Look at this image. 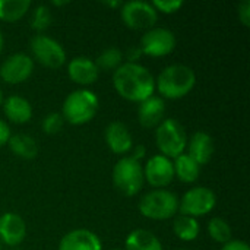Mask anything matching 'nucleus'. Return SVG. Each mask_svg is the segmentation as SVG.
<instances>
[{"instance_id":"obj_1","label":"nucleus","mask_w":250,"mask_h":250,"mask_svg":"<svg viewBox=\"0 0 250 250\" xmlns=\"http://www.w3.org/2000/svg\"><path fill=\"white\" fill-rule=\"evenodd\" d=\"M113 85L127 101L142 103L155 94V78L139 63H122L113 72Z\"/></svg>"},{"instance_id":"obj_2","label":"nucleus","mask_w":250,"mask_h":250,"mask_svg":"<svg viewBox=\"0 0 250 250\" xmlns=\"http://www.w3.org/2000/svg\"><path fill=\"white\" fill-rule=\"evenodd\" d=\"M196 85V73L188 64H170L164 67L157 81L155 89L163 98L179 100L186 97Z\"/></svg>"},{"instance_id":"obj_3","label":"nucleus","mask_w":250,"mask_h":250,"mask_svg":"<svg viewBox=\"0 0 250 250\" xmlns=\"http://www.w3.org/2000/svg\"><path fill=\"white\" fill-rule=\"evenodd\" d=\"M100 101L94 91L91 89H76L70 92L62 107V116L70 125L79 126L91 122L98 113Z\"/></svg>"},{"instance_id":"obj_4","label":"nucleus","mask_w":250,"mask_h":250,"mask_svg":"<svg viewBox=\"0 0 250 250\" xmlns=\"http://www.w3.org/2000/svg\"><path fill=\"white\" fill-rule=\"evenodd\" d=\"M138 208L145 218L164 221L179 212V198L167 189H154L141 198Z\"/></svg>"},{"instance_id":"obj_5","label":"nucleus","mask_w":250,"mask_h":250,"mask_svg":"<svg viewBox=\"0 0 250 250\" xmlns=\"http://www.w3.org/2000/svg\"><path fill=\"white\" fill-rule=\"evenodd\" d=\"M188 135L183 125L173 119H164L161 125L155 129V144L161 155L167 158H177L185 154L188 145Z\"/></svg>"},{"instance_id":"obj_6","label":"nucleus","mask_w":250,"mask_h":250,"mask_svg":"<svg viewBox=\"0 0 250 250\" xmlns=\"http://www.w3.org/2000/svg\"><path fill=\"white\" fill-rule=\"evenodd\" d=\"M113 183L123 196L138 195L145 183L142 163L132 157L120 158L113 168Z\"/></svg>"},{"instance_id":"obj_7","label":"nucleus","mask_w":250,"mask_h":250,"mask_svg":"<svg viewBox=\"0 0 250 250\" xmlns=\"http://www.w3.org/2000/svg\"><path fill=\"white\" fill-rule=\"evenodd\" d=\"M215 205H217L215 192L205 186L192 188L182 196V199H179L180 214L193 218L209 214L215 208Z\"/></svg>"},{"instance_id":"obj_8","label":"nucleus","mask_w":250,"mask_h":250,"mask_svg":"<svg viewBox=\"0 0 250 250\" xmlns=\"http://www.w3.org/2000/svg\"><path fill=\"white\" fill-rule=\"evenodd\" d=\"M29 47L37 62L48 69H59L66 63V51L63 45L45 34L34 35Z\"/></svg>"},{"instance_id":"obj_9","label":"nucleus","mask_w":250,"mask_h":250,"mask_svg":"<svg viewBox=\"0 0 250 250\" xmlns=\"http://www.w3.org/2000/svg\"><path fill=\"white\" fill-rule=\"evenodd\" d=\"M120 18L130 29H151L158 21V12L152 3L142 0L126 1L120 6Z\"/></svg>"},{"instance_id":"obj_10","label":"nucleus","mask_w":250,"mask_h":250,"mask_svg":"<svg viewBox=\"0 0 250 250\" xmlns=\"http://www.w3.org/2000/svg\"><path fill=\"white\" fill-rule=\"evenodd\" d=\"M177 40L173 31L161 26H154L148 31L141 38L139 48L142 54L151 56V57H164L173 53L176 48Z\"/></svg>"},{"instance_id":"obj_11","label":"nucleus","mask_w":250,"mask_h":250,"mask_svg":"<svg viewBox=\"0 0 250 250\" xmlns=\"http://www.w3.org/2000/svg\"><path fill=\"white\" fill-rule=\"evenodd\" d=\"M34 72V60L26 53H15L0 64V78L6 83L16 85L25 82Z\"/></svg>"},{"instance_id":"obj_12","label":"nucleus","mask_w":250,"mask_h":250,"mask_svg":"<svg viewBox=\"0 0 250 250\" xmlns=\"http://www.w3.org/2000/svg\"><path fill=\"white\" fill-rule=\"evenodd\" d=\"M144 177L155 189L168 186L174 179L173 161L161 154L151 157L144 167Z\"/></svg>"},{"instance_id":"obj_13","label":"nucleus","mask_w":250,"mask_h":250,"mask_svg":"<svg viewBox=\"0 0 250 250\" xmlns=\"http://www.w3.org/2000/svg\"><path fill=\"white\" fill-rule=\"evenodd\" d=\"M26 237V224L23 218L15 212H4L0 217V243L16 248Z\"/></svg>"},{"instance_id":"obj_14","label":"nucleus","mask_w":250,"mask_h":250,"mask_svg":"<svg viewBox=\"0 0 250 250\" xmlns=\"http://www.w3.org/2000/svg\"><path fill=\"white\" fill-rule=\"evenodd\" d=\"M104 139L110 151L116 155H126L135 146L130 130L122 122H111L110 125H107Z\"/></svg>"},{"instance_id":"obj_15","label":"nucleus","mask_w":250,"mask_h":250,"mask_svg":"<svg viewBox=\"0 0 250 250\" xmlns=\"http://www.w3.org/2000/svg\"><path fill=\"white\" fill-rule=\"evenodd\" d=\"M188 155L201 167L208 164L215 152V144L209 133L207 132H195L190 139H188Z\"/></svg>"},{"instance_id":"obj_16","label":"nucleus","mask_w":250,"mask_h":250,"mask_svg":"<svg viewBox=\"0 0 250 250\" xmlns=\"http://www.w3.org/2000/svg\"><path fill=\"white\" fill-rule=\"evenodd\" d=\"M138 119L142 127L157 129L166 119V103L161 97L152 95L145 101L139 103Z\"/></svg>"},{"instance_id":"obj_17","label":"nucleus","mask_w":250,"mask_h":250,"mask_svg":"<svg viewBox=\"0 0 250 250\" xmlns=\"http://www.w3.org/2000/svg\"><path fill=\"white\" fill-rule=\"evenodd\" d=\"M59 250H103V245L94 231L76 229L62 237Z\"/></svg>"},{"instance_id":"obj_18","label":"nucleus","mask_w":250,"mask_h":250,"mask_svg":"<svg viewBox=\"0 0 250 250\" xmlns=\"http://www.w3.org/2000/svg\"><path fill=\"white\" fill-rule=\"evenodd\" d=\"M67 75L75 83L88 86V85H92L97 82V79L100 76V69L97 67L95 62L92 59L79 56V57H73L69 62Z\"/></svg>"},{"instance_id":"obj_19","label":"nucleus","mask_w":250,"mask_h":250,"mask_svg":"<svg viewBox=\"0 0 250 250\" xmlns=\"http://www.w3.org/2000/svg\"><path fill=\"white\" fill-rule=\"evenodd\" d=\"M4 116L16 125L28 123L32 117V105L31 103L21 95H10L3 101Z\"/></svg>"},{"instance_id":"obj_20","label":"nucleus","mask_w":250,"mask_h":250,"mask_svg":"<svg viewBox=\"0 0 250 250\" xmlns=\"http://www.w3.org/2000/svg\"><path fill=\"white\" fill-rule=\"evenodd\" d=\"M125 246L126 250H163L160 239L145 229H136L130 231L126 237Z\"/></svg>"},{"instance_id":"obj_21","label":"nucleus","mask_w":250,"mask_h":250,"mask_svg":"<svg viewBox=\"0 0 250 250\" xmlns=\"http://www.w3.org/2000/svg\"><path fill=\"white\" fill-rule=\"evenodd\" d=\"M7 145L16 157L23 158V160H32L38 154L37 141L31 135H26V133L10 135Z\"/></svg>"},{"instance_id":"obj_22","label":"nucleus","mask_w":250,"mask_h":250,"mask_svg":"<svg viewBox=\"0 0 250 250\" xmlns=\"http://www.w3.org/2000/svg\"><path fill=\"white\" fill-rule=\"evenodd\" d=\"M173 167H174V177H177L183 183L196 182L201 173V167L188 154H182L177 158H174Z\"/></svg>"},{"instance_id":"obj_23","label":"nucleus","mask_w":250,"mask_h":250,"mask_svg":"<svg viewBox=\"0 0 250 250\" xmlns=\"http://www.w3.org/2000/svg\"><path fill=\"white\" fill-rule=\"evenodd\" d=\"M173 231L177 239H180L183 242H192V240L198 239L201 226L196 218L180 214L173 223Z\"/></svg>"},{"instance_id":"obj_24","label":"nucleus","mask_w":250,"mask_h":250,"mask_svg":"<svg viewBox=\"0 0 250 250\" xmlns=\"http://www.w3.org/2000/svg\"><path fill=\"white\" fill-rule=\"evenodd\" d=\"M29 7V0H0V21L16 22L28 13Z\"/></svg>"},{"instance_id":"obj_25","label":"nucleus","mask_w":250,"mask_h":250,"mask_svg":"<svg viewBox=\"0 0 250 250\" xmlns=\"http://www.w3.org/2000/svg\"><path fill=\"white\" fill-rule=\"evenodd\" d=\"M123 59H125V53L117 48V47H107L105 50H103L97 59L94 60L97 67L100 70H105V72H114L122 63H123Z\"/></svg>"},{"instance_id":"obj_26","label":"nucleus","mask_w":250,"mask_h":250,"mask_svg":"<svg viewBox=\"0 0 250 250\" xmlns=\"http://www.w3.org/2000/svg\"><path fill=\"white\" fill-rule=\"evenodd\" d=\"M208 234L214 242L226 245L227 242L231 240L233 231H231L230 224L224 218L215 217V218L209 220V223H208Z\"/></svg>"},{"instance_id":"obj_27","label":"nucleus","mask_w":250,"mask_h":250,"mask_svg":"<svg viewBox=\"0 0 250 250\" xmlns=\"http://www.w3.org/2000/svg\"><path fill=\"white\" fill-rule=\"evenodd\" d=\"M51 22H53V15L48 6L40 4L34 9L31 15V28L37 34H42L51 25Z\"/></svg>"},{"instance_id":"obj_28","label":"nucleus","mask_w":250,"mask_h":250,"mask_svg":"<svg viewBox=\"0 0 250 250\" xmlns=\"http://www.w3.org/2000/svg\"><path fill=\"white\" fill-rule=\"evenodd\" d=\"M64 119L60 113H48L41 122V129L47 135H56L62 130Z\"/></svg>"},{"instance_id":"obj_29","label":"nucleus","mask_w":250,"mask_h":250,"mask_svg":"<svg viewBox=\"0 0 250 250\" xmlns=\"http://www.w3.org/2000/svg\"><path fill=\"white\" fill-rule=\"evenodd\" d=\"M152 6L155 7L157 12L174 13V12H177L183 6V1L182 0H154Z\"/></svg>"},{"instance_id":"obj_30","label":"nucleus","mask_w":250,"mask_h":250,"mask_svg":"<svg viewBox=\"0 0 250 250\" xmlns=\"http://www.w3.org/2000/svg\"><path fill=\"white\" fill-rule=\"evenodd\" d=\"M237 15H239V21L246 26H250V0H245L239 4L237 9Z\"/></svg>"},{"instance_id":"obj_31","label":"nucleus","mask_w":250,"mask_h":250,"mask_svg":"<svg viewBox=\"0 0 250 250\" xmlns=\"http://www.w3.org/2000/svg\"><path fill=\"white\" fill-rule=\"evenodd\" d=\"M10 127L7 126V123L4 120L0 119V148L7 145L9 142V138H10Z\"/></svg>"},{"instance_id":"obj_32","label":"nucleus","mask_w":250,"mask_h":250,"mask_svg":"<svg viewBox=\"0 0 250 250\" xmlns=\"http://www.w3.org/2000/svg\"><path fill=\"white\" fill-rule=\"evenodd\" d=\"M221 250H250V248L243 240H230L226 245H223Z\"/></svg>"},{"instance_id":"obj_33","label":"nucleus","mask_w":250,"mask_h":250,"mask_svg":"<svg viewBox=\"0 0 250 250\" xmlns=\"http://www.w3.org/2000/svg\"><path fill=\"white\" fill-rule=\"evenodd\" d=\"M141 56H142V51H141L139 47H130L127 50V53H126V59H127L129 63H138Z\"/></svg>"},{"instance_id":"obj_34","label":"nucleus","mask_w":250,"mask_h":250,"mask_svg":"<svg viewBox=\"0 0 250 250\" xmlns=\"http://www.w3.org/2000/svg\"><path fill=\"white\" fill-rule=\"evenodd\" d=\"M132 149H133V154H132L130 157L135 158L136 161H141V160L145 157V154H146V148H145L144 145H136V146H133Z\"/></svg>"},{"instance_id":"obj_35","label":"nucleus","mask_w":250,"mask_h":250,"mask_svg":"<svg viewBox=\"0 0 250 250\" xmlns=\"http://www.w3.org/2000/svg\"><path fill=\"white\" fill-rule=\"evenodd\" d=\"M105 4L110 6V7H117V6H122L123 3L122 1H105Z\"/></svg>"},{"instance_id":"obj_36","label":"nucleus","mask_w":250,"mask_h":250,"mask_svg":"<svg viewBox=\"0 0 250 250\" xmlns=\"http://www.w3.org/2000/svg\"><path fill=\"white\" fill-rule=\"evenodd\" d=\"M3 45H4V38H3V34H1V29H0V54L3 51Z\"/></svg>"},{"instance_id":"obj_37","label":"nucleus","mask_w":250,"mask_h":250,"mask_svg":"<svg viewBox=\"0 0 250 250\" xmlns=\"http://www.w3.org/2000/svg\"><path fill=\"white\" fill-rule=\"evenodd\" d=\"M53 4H56V6H62V4H67V1H53Z\"/></svg>"},{"instance_id":"obj_38","label":"nucleus","mask_w":250,"mask_h":250,"mask_svg":"<svg viewBox=\"0 0 250 250\" xmlns=\"http://www.w3.org/2000/svg\"><path fill=\"white\" fill-rule=\"evenodd\" d=\"M3 104V92H1V89H0V105Z\"/></svg>"},{"instance_id":"obj_39","label":"nucleus","mask_w":250,"mask_h":250,"mask_svg":"<svg viewBox=\"0 0 250 250\" xmlns=\"http://www.w3.org/2000/svg\"><path fill=\"white\" fill-rule=\"evenodd\" d=\"M6 250H18V249H15V248H9V249H6Z\"/></svg>"},{"instance_id":"obj_40","label":"nucleus","mask_w":250,"mask_h":250,"mask_svg":"<svg viewBox=\"0 0 250 250\" xmlns=\"http://www.w3.org/2000/svg\"><path fill=\"white\" fill-rule=\"evenodd\" d=\"M0 250H3V249H1V243H0Z\"/></svg>"},{"instance_id":"obj_41","label":"nucleus","mask_w":250,"mask_h":250,"mask_svg":"<svg viewBox=\"0 0 250 250\" xmlns=\"http://www.w3.org/2000/svg\"><path fill=\"white\" fill-rule=\"evenodd\" d=\"M111 250H122V249H111Z\"/></svg>"},{"instance_id":"obj_42","label":"nucleus","mask_w":250,"mask_h":250,"mask_svg":"<svg viewBox=\"0 0 250 250\" xmlns=\"http://www.w3.org/2000/svg\"><path fill=\"white\" fill-rule=\"evenodd\" d=\"M180 250H189V249H180Z\"/></svg>"}]
</instances>
